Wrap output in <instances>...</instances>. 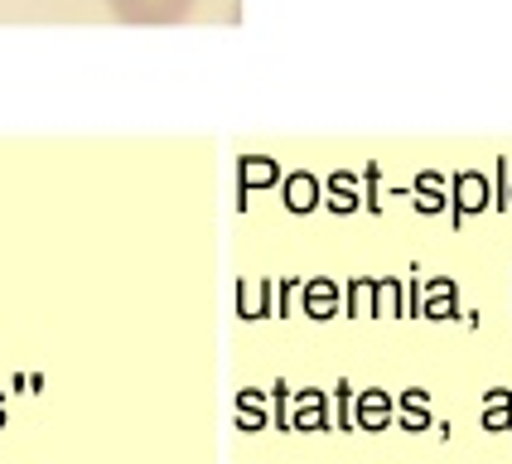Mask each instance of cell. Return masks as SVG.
Instances as JSON below:
<instances>
[{"label":"cell","mask_w":512,"mask_h":464,"mask_svg":"<svg viewBox=\"0 0 512 464\" xmlns=\"http://www.w3.org/2000/svg\"><path fill=\"white\" fill-rule=\"evenodd\" d=\"M455 203H459V213H479L488 203V184L479 179V174H459L455 179Z\"/></svg>","instance_id":"obj_2"},{"label":"cell","mask_w":512,"mask_h":464,"mask_svg":"<svg viewBox=\"0 0 512 464\" xmlns=\"http://www.w3.org/2000/svg\"><path fill=\"white\" fill-rule=\"evenodd\" d=\"M290 194H295V199H290L295 208H310V203H314V184H310V179H295V184H290Z\"/></svg>","instance_id":"obj_6"},{"label":"cell","mask_w":512,"mask_h":464,"mask_svg":"<svg viewBox=\"0 0 512 464\" xmlns=\"http://www.w3.org/2000/svg\"><path fill=\"white\" fill-rule=\"evenodd\" d=\"M121 25H179L194 0H107Z\"/></svg>","instance_id":"obj_1"},{"label":"cell","mask_w":512,"mask_h":464,"mask_svg":"<svg viewBox=\"0 0 512 464\" xmlns=\"http://www.w3.org/2000/svg\"><path fill=\"white\" fill-rule=\"evenodd\" d=\"M430 319H445L455 315V286H430V305H426Z\"/></svg>","instance_id":"obj_4"},{"label":"cell","mask_w":512,"mask_h":464,"mask_svg":"<svg viewBox=\"0 0 512 464\" xmlns=\"http://www.w3.org/2000/svg\"><path fill=\"white\" fill-rule=\"evenodd\" d=\"M377 310H382V315H392V310H397V286L377 290Z\"/></svg>","instance_id":"obj_7"},{"label":"cell","mask_w":512,"mask_h":464,"mask_svg":"<svg viewBox=\"0 0 512 464\" xmlns=\"http://www.w3.org/2000/svg\"><path fill=\"white\" fill-rule=\"evenodd\" d=\"M310 310L314 315H329V310H334V286H324V281H319V286L310 290Z\"/></svg>","instance_id":"obj_5"},{"label":"cell","mask_w":512,"mask_h":464,"mask_svg":"<svg viewBox=\"0 0 512 464\" xmlns=\"http://www.w3.org/2000/svg\"><path fill=\"white\" fill-rule=\"evenodd\" d=\"M382 421H387V397H382V392H363V397H358V426L377 431Z\"/></svg>","instance_id":"obj_3"}]
</instances>
